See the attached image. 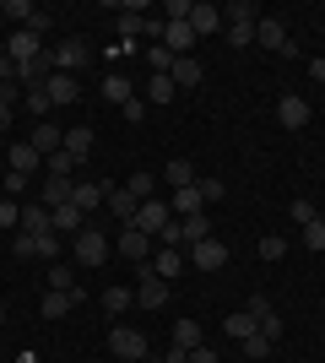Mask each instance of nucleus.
I'll list each match as a JSON object with an SVG mask.
<instances>
[{
	"instance_id": "4d7b16f0",
	"label": "nucleus",
	"mask_w": 325,
	"mask_h": 363,
	"mask_svg": "<svg viewBox=\"0 0 325 363\" xmlns=\"http://www.w3.org/2000/svg\"><path fill=\"white\" fill-rule=\"evenodd\" d=\"M16 363H38V352H33V347H28V352H16Z\"/></svg>"
},
{
	"instance_id": "dca6fc26",
	"label": "nucleus",
	"mask_w": 325,
	"mask_h": 363,
	"mask_svg": "<svg viewBox=\"0 0 325 363\" xmlns=\"http://www.w3.org/2000/svg\"><path fill=\"white\" fill-rule=\"evenodd\" d=\"M103 206H108V217H120V228H130V223H136V206H141V201L130 196L125 184H114V190H108V201H103Z\"/></svg>"
},
{
	"instance_id": "aec40b11",
	"label": "nucleus",
	"mask_w": 325,
	"mask_h": 363,
	"mask_svg": "<svg viewBox=\"0 0 325 363\" xmlns=\"http://www.w3.org/2000/svg\"><path fill=\"white\" fill-rule=\"evenodd\" d=\"M28 147L49 157V152H60V147H65V130H55L49 120H38V125H33V136H28Z\"/></svg>"
},
{
	"instance_id": "f704fd0d",
	"label": "nucleus",
	"mask_w": 325,
	"mask_h": 363,
	"mask_svg": "<svg viewBox=\"0 0 325 363\" xmlns=\"http://www.w3.org/2000/svg\"><path fill=\"white\" fill-rule=\"evenodd\" d=\"M22 98H28V114H33V120H49V108H55V104H49L44 87H22Z\"/></svg>"
},
{
	"instance_id": "13d9d810",
	"label": "nucleus",
	"mask_w": 325,
	"mask_h": 363,
	"mask_svg": "<svg viewBox=\"0 0 325 363\" xmlns=\"http://www.w3.org/2000/svg\"><path fill=\"white\" fill-rule=\"evenodd\" d=\"M0 325H6V303H0Z\"/></svg>"
},
{
	"instance_id": "37998d69",
	"label": "nucleus",
	"mask_w": 325,
	"mask_h": 363,
	"mask_svg": "<svg viewBox=\"0 0 325 363\" xmlns=\"http://www.w3.org/2000/svg\"><path fill=\"white\" fill-rule=\"evenodd\" d=\"M298 239L309 244V250H325V217H314L309 228H298Z\"/></svg>"
},
{
	"instance_id": "e433bc0d",
	"label": "nucleus",
	"mask_w": 325,
	"mask_h": 363,
	"mask_svg": "<svg viewBox=\"0 0 325 363\" xmlns=\"http://www.w3.org/2000/svg\"><path fill=\"white\" fill-rule=\"evenodd\" d=\"M222 22H261V6H249V0H233V6H222Z\"/></svg>"
},
{
	"instance_id": "0eeeda50",
	"label": "nucleus",
	"mask_w": 325,
	"mask_h": 363,
	"mask_svg": "<svg viewBox=\"0 0 325 363\" xmlns=\"http://www.w3.org/2000/svg\"><path fill=\"white\" fill-rule=\"evenodd\" d=\"M255 44H261V49H277V55H287V60H293V44H287V28H282L277 16H261V22H255Z\"/></svg>"
},
{
	"instance_id": "864d4df0",
	"label": "nucleus",
	"mask_w": 325,
	"mask_h": 363,
	"mask_svg": "<svg viewBox=\"0 0 325 363\" xmlns=\"http://www.w3.org/2000/svg\"><path fill=\"white\" fill-rule=\"evenodd\" d=\"M190 363H217V352H212V347H206V342H201V347L190 352Z\"/></svg>"
},
{
	"instance_id": "ddd939ff",
	"label": "nucleus",
	"mask_w": 325,
	"mask_h": 363,
	"mask_svg": "<svg viewBox=\"0 0 325 363\" xmlns=\"http://www.w3.org/2000/svg\"><path fill=\"white\" fill-rule=\"evenodd\" d=\"M136 303H141V309H163V303H169V282H163V277H152V272H141Z\"/></svg>"
},
{
	"instance_id": "9b49d317",
	"label": "nucleus",
	"mask_w": 325,
	"mask_h": 363,
	"mask_svg": "<svg viewBox=\"0 0 325 363\" xmlns=\"http://www.w3.org/2000/svg\"><path fill=\"white\" fill-rule=\"evenodd\" d=\"M120 255L136 260V266H147V260H152V239H147L141 228H120Z\"/></svg>"
},
{
	"instance_id": "39448f33",
	"label": "nucleus",
	"mask_w": 325,
	"mask_h": 363,
	"mask_svg": "<svg viewBox=\"0 0 325 363\" xmlns=\"http://www.w3.org/2000/svg\"><path fill=\"white\" fill-rule=\"evenodd\" d=\"M55 55V71H65V76H76L81 65H93V49H87V38H65L60 49H49Z\"/></svg>"
},
{
	"instance_id": "c9c22d12",
	"label": "nucleus",
	"mask_w": 325,
	"mask_h": 363,
	"mask_svg": "<svg viewBox=\"0 0 325 363\" xmlns=\"http://www.w3.org/2000/svg\"><path fill=\"white\" fill-rule=\"evenodd\" d=\"M130 303H136V293H130V288H103V309H108V315H125Z\"/></svg>"
},
{
	"instance_id": "a18cd8bd",
	"label": "nucleus",
	"mask_w": 325,
	"mask_h": 363,
	"mask_svg": "<svg viewBox=\"0 0 325 363\" xmlns=\"http://www.w3.org/2000/svg\"><path fill=\"white\" fill-rule=\"evenodd\" d=\"M190 6L195 0H163V22H190Z\"/></svg>"
},
{
	"instance_id": "de8ad7c7",
	"label": "nucleus",
	"mask_w": 325,
	"mask_h": 363,
	"mask_svg": "<svg viewBox=\"0 0 325 363\" xmlns=\"http://www.w3.org/2000/svg\"><path fill=\"white\" fill-rule=\"evenodd\" d=\"M120 114H125V120H130V125H141V120H147V98H130V104H125Z\"/></svg>"
},
{
	"instance_id": "cd10ccee",
	"label": "nucleus",
	"mask_w": 325,
	"mask_h": 363,
	"mask_svg": "<svg viewBox=\"0 0 325 363\" xmlns=\"http://www.w3.org/2000/svg\"><path fill=\"white\" fill-rule=\"evenodd\" d=\"M239 347H244V358H249V363H266L271 352H277V342H271L266 331H249L244 342H239Z\"/></svg>"
},
{
	"instance_id": "3c124183",
	"label": "nucleus",
	"mask_w": 325,
	"mask_h": 363,
	"mask_svg": "<svg viewBox=\"0 0 325 363\" xmlns=\"http://www.w3.org/2000/svg\"><path fill=\"white\" fill-rule=\"evenodd\" d=\"M22 190H28V179H22V174H11V168H6V196L16 201V196H22Z\"/></svg>"
},
{
	"instance_id": "393cba45",
	"label": "nucleus",
	"mask_w": 325,
	"mask_h": 363,
	"mask_svg": "<svg viewBox=\"0 0 325 363\" xmlns=\"http://www.w3.org/2000/svg\"><path fill=\"white\" fill-rule=\"evenodd\" d=\"M173 87L179 92H190V87H201V60H195V55H185V60H173Z\"/></svg>"
},
{
	"instance_id": "9d476101",
	"label": "nucleus",
	"mask_w": 325,
	"mask_h": 363,
	"mask_svg": "<svg viewBox=\"0 0 325 363\" xmlns=\"http://www.w3.org/2000/svg\"><path fill=\"white\" fill-rule=\"evenodd\" d=\"M6 55H11L16 65H33L38 55H44V38H38V33H22V28H16L11 38H6Z\"/></svg>"
},
{
	"instance_id": "4468645a",
	"label": "nucleus",
	"mask_w": 325,
	"mask_h": 363,
	"mask_svg": "<svg viewBox=\"0 0 325 363\" xmlns=\"http://www.w3.org/2000/svg\"><path fill=\"white\" fill-rule=\"evenodd\" d=\"M6 163H11V174L33 179V174H44V152H33L28 141H22V147H11V152H6Z\"/></svg>"
},
{
	"instance_id": "79ce46f5",
	"label": "nucleus",
	"mask_w": 325,
	"mask_h": 363,
	"mask_svg": "<svg viewBox=\"0 0 325 363\" xmlns=\"http://www.w3.org/2000/svg\"><path fill=\"white\" fill-rule=\"evenodd\" d=\"M287 255V239H282V233H266L261 239V260H282Z\"/></svg>"
},
{
	"instance_id": "a211bd4d",
	"label": "nucleus",
	"mask_w": 325,
	"mask_h": 363,
	"mask_svg": "<svg viewBox=\"0 0 325 363\" xmlns=\"http://www.w3.org/2000/svg\"><path fill=\"white\" fill-rule=\"evenodd\" d=\"M81 228H87V212H81L76 201H65V206H55V233H60V239H65V233L76 239Z\"/></svg>"
},
{
	"instance_id": "7ed1b4c3",
	"label": "nucleus",
	"mask_w": 325,
	"mask_h": 363,
	"mask_svg": "<svg viewBox=\"0 0 325 363\" xmlns=\"http://www.w3.org/2000/svg\"><path fill=\"white\" fill-rule=\"evenodd\" d=\"M185 260L195 266V272H222V266H228V244H222V239L212 233V239L190 244V250H185Z\"/></svg>"
},
{
	"instance_id": "f3484780",
	"label": "nucleus",
	"mask_w": 325,
	"mask_h": 363,
	"mask_svg": "<svg viewBox=\"0 0 325 363\" xmlns=\"http://www.w3.org/2000/svg\"><path fill=\"white\" fill-rule=\"evenodd\" d=\"M93 125H71V130H65V152H71V157H76V168L87 163V157H93Z\"/></svg>"
},
{
	"instance_id": "49530a36",
	"label": "nucleus",
	"mask_w": 325,
	"mask_h": 363,
	"mask_svg": "<svg viewBox=\"0 0 325 363\" xmlns=\"http://www.w3.org/2000/svg\"><path fill=\"white\" fill-rule=\"evenodd\" d=\"M16 223H22V206L6 196V201H0V228H16Z\"/></svg>"
},
{
	"instance_id": "052dcab7",
	"label": "nucleus",
	"mask_w": 325,
	"mask_h": 363,
	"mask_svg": "<svg viewBox=\"0 0 325 363\" xmlns=\"http://www.w3.org/2000/svg\"><path fill=\"white\" fill-rule=\"evenodd\" d=\"M0 6H6V0H0Z\"/></svg>"
},
{
	"instance_id": "ea45409f",
	"label": "nucleus",
	"mask_w": 325,
	"mask_h": 363,
	"mask_svg": "<svg viewBox=\"0 0 325 363\" xmlns=\"http://www.w3.org/2000/svg\"><path fill=\"white\" fill-rule=\"evenodd\" d=\"M179 223H185V239H190V244L212 239V223H206V212H195V217H179Z\"/></svg>"
},
{
	"instance_id": "bb28decb",
	"label": "nucleus",
	"mask_w": 325,
	"mask_h": 363,
	"mask_svg": "<svg viewBox=\"0 0 325 363\" xmlns=\"http://www.w3.org/2000/svg\"><path fill=\"white\" fill-rule=\"evenodd\" d=\"M163 184H169V190H185V184H195V168H190V157H173V163H163Z\"/></svg>"
},
{
	"instance_id": "7c9ffc66",
	"label": "nucleus",
	"mask_w": 325,
	"mask_h": 363,
	"mask_svg": "<svg viewBox=\"0 0 325 363\" xmlns=\"http://www.w3.org/2000/svg\"><path fill=\"white\" fill-rule=\"evenodd\" d=\"M60 250H65L60 233H33V255H38V260H49V266H55V260H60Z\"/></svg>"
},
{
	"instance_id": "6e6d98bb",
	"label": "nucleus",
	"mask_w": 325,
	"mask_h": 363,
	"mask_svg": "<svg viewBox=\"0 0 325 363\" xmlns=\"http://www.w3.org/2000/svg\"><path fill=\"white\" fill-rule=\"evenodd\" d=\"M309 76H314V82H325V60H309Z\"/></svg>"
},
{
	"instance_id": "5fc2aeb1",
	"label": "nucleus",
	"mask_w": 325,
	"mask_h": 363,
	"mask_svg": "<svg viewBox=\"0 0 325 363\" xmlns=\"http://www.w3.org/2000/svg\"><path fill=\"white\" fill-rule=\"evenodd\" d=\"M11 120H16V108H11V104H0V130H11Z\"/></svg>"
},
{
	"instance_id": "8fccbe9b",
	"label": "nucleus",
	"mask_w": 325,
	"mask_h": 363,
	"mask_svg": "<svg viewBox=\"0 0 325 363\" xmlns=\"http://www.w3.org/2000/svg\"><path fill=\"white\" fill-rule=\"evenodd\" d=\"M141 38H152V44H163V16H147V28H141Z\"/></svg>"
},
{
	"instance_id": "bf43d9fd",
	"label": "nucleus",
	"mask_w": 325,
	"mask_h": 363,
	"mask_svg": "<svg viewBox=\"0 0 325 363\" xmlns=\"http://www.w3.org/2000/svg\"><path fill=\"white\" fill-rule=\"evenodd\" d=\"M141 363H152V358H141Z\"/></svg>"
},
{
	"instance_id": "09e8293b",
	"label": "nucleus",
	"mask_w": 325,
	"mask_h": 363,
	"mask_svg": "<svg viewBox=\"0 0 325 363\" xmlns=\"http://www.w3.org/2000/svg\"><path fill=\"white\" fill-rule=\"evenodd\" d=\"M11 255H16V260H33V233H16V244H11Z\"/></svg>"
},
{
	"instance_id": "412c9836",
	"label": "nucleus",
	"mask_w": 325,
	"mask_h": 363,
	"mask_svg": "<svg viewBox=\"0 0 325 363\" xmlns=\"http://www.w3.org/2000/svg\"><path fill=\"white\" fill-rule=\"evenodd\" d=\"M169 212H173V217H195V212H206L201 190H195V184H185V190H173V196H169Z\"/></svg>"
},
{
	"instance_id": "b1692460",
	"label": "nucleus",
	"mask_w": 325,
	"mask_h": 363,
	"mask_svg": "<svg viewBox=\"0 0 325 363\" xmlns=\"http://www.w3.org/2000/svg\"><path fill=\"white\" fill-rule=\"evenodd\" d=\"M44 92H49V104L60 108V104H76V76H65V71H55L44 82Z\"/></svg>"
},
{
	"instance_id": "c03bdc74",
	"label": "nucleus",
	"mask_w": 325,
	"mask_h": 363,
	"mask_svg": "<svg viewBox=\"0 0 325 363\" xmlns=\"http://www.w3.org/2000/svg\"><path fill=\"white\" fill-rule=\"evenodd\" d=\"M287 212H293V223H298V228H309L314 217H320V212H314V201H304V196H293V206H287Z\"/></svg>"
},
{
	"instance_id": "2f4dec72",
	"label": "nucleus",
	"mask_w": 325,
	"mask_h": 363,
	"mask_svg": "<svg viewBox=\"0 0 325 363\" xmlns=\"http://www.w3.org/2000/svg\"><path fill=\"white\" fill-rule=\"evenodd\" d=\"M71 168H76V157H71V152H49V157H44V174H49V179H71Z\"/></svg>"
},
{
	"instance_id": "680f3d73",
	"label": "nucleus",
	"mask_w": 325,
	"mask_h": 363,
	"mask_svg": "<svg viewBox=\"0 0 325 363\" xmlns=\"http://www.w3.org/2000/svg\"><path fill=\"white\" fill-rule=\"evenodd\" d=\"M0 87H6V82H0Z\"/></svg>"
},
{
	"instance_id": "6e6552de",
	"label": "nucleus",
	"mask_w": 325,
	"mask_h": 363,
	"mask_svg": "<svg viewBox=\"0 0 325 363\" xmlns=\"http://www.w3.org/2000/svg\"><path fill=\"white\" fill-rule=\"evenodd\" d=\"M309 114H314V108L304 104L298 92H287V98H277V125H282V130H304V125H309Z\"/></svg>"
},
{
	"instance_id": "a19ab883",
	"label": "nucleus",
	"mask_w": 325,
	"mask_h": 363,
	"mask_svg": "<svg viewBox=\"0 0 325 363\" xmlns=\"http://www.w3.org/2000/svg\"><path fill=\"white\" fill-rule=\"evenodd\" d=\"M195 190H201V201H206V206L228 196V184H222V179H212V174H206V179H195Z\"/></svg>"
},
{
	"instance_id": "603ef678",
	"label": "nucleus",
	"mask_w": 325,
	"mask_h": 363,
	"mask_svg": "<svg viewBox=\"0 0 325 363\" xmlns=\"http://www.w3.org/2000/svg\"><path fill=\"white\" fill-rule=\"evenodd\" d=\"M157 363H190V352H185V347H173V342H169V347H163V358H157Z\"/></svg>"
},
{
	"instance_id": "473e14b6",
	"label": "nucleus",
	"mask_w": 325,
	"mask_h": 363,
	"mask_svg": "<svg viewBox=\"0 0 325 363\" xmlns=\"http://www.w3.org/2000/svg\"><path fill=\"white\" fill-rule=\"evenodd\" d=\"M125 190H130V196H136V201H152V196H157V179H152V174H147V168H136V174L125 179Z\"/></svg>"
},
{
	"instance_id": "f257e3e1",
	"label": "nucleus",
	"mask_w": 325,
	"mask_h": 363,
	"mask_svg": "<svg viewBox=\"0 0 325 363\" xmlns=\"http://www.w3.org/2000/svg\"><path fill=\"white\" fill-rule=\"evenodd\" d=\"M108 352L120 363H141V358H152V347H147V336L136 331V325H114L108 331Z\"/></svg>"
},
{
	"instance_id": "20e7f679",
	"label": "nucleus",
	"mask_w": 325,
	"mask_h": 363,
	"mask_svg": "<svg viewBox=\"0 0 325 363\" xmlns=\"http://www.w3.org/2000/svg\"><path fill=\"white\" fill-rule=\"evenodd\" d=\"M169 223H173L169 201H163V196H152V201H141V206H136V223H130V228H141L147 239H157V233H163Z\"/></svg>"
},
{
	"instance_id": "5701e85b",
	"label": "nucleus",
	"mask_w": 325,
	"mask_h": 363,
	"mask_svg": "<svg viewBox=\"0 0 325 363\" xmlns=\"http://www.w3.org/2000/svg\"><path fill=\"white\" fill-rule=\"evenodd\" d=\"M71 190H76V179H49V174H44V184H38V201L55 212V206H65V201H71Z\"/></svg>"
},
{
	"instance_id": "c756f323",
	"label": "nucleus",
	"mask_w": 325,
	"mask_h": 363,
	"mask_svg": "<svg viewBox=\"0 0 325 363\" xmlns=\"http://www.w3.org/2000/svg\"><path fill=\"white\" fill-rule=\"evenodd\" d=\"M44 282H49V293H81V288H76V272H71L65 260H55V266H49Z\"/></svg>"
},
{
	"instance_id": "1a4fd4ad",
	"label": "nucleus",
	"mask_w": 325,
	"mask_h": 363,
	"mask_svg": "<svg viewBox=\"0 0 325 363\" xmlns=\"http://www.w3.org/2000/svg\"><path fill=\"white\" fill-rule=\"evenodd\" d=\"M108 190H114V184H108V179H76V190H71V201H76L81 212L93 217L98 206H103V201H108Z\"/></svg>"
},
{
	"instance_id": "6ab92c4d",
	"label": "nucleus",
	"mask_w": 325,
	"mask_h": 363,
	"mask_svg": "<svg viewBox=\"0 0 325 363\" xmlns=\"http://www.w3.org/2000/svg\"><path fill=\"white\" fill-rule=\"evenodd\" d=\"M22 228H28V233H55V212H49L44 201L33 196L28 206H22Z\"/></svg>"
},
{
	"instance_id": "2eb2a0df",
	"label": "nucleus",
	"mask_w": 325,
	"mask_h": 363,
	"mask_svg": "<svg viewBox=\"0 0 325 363\" xmlns=\"http://www.w3.org/2000/svg\"><path fill=\"white\" fill-rule=\"evenodd\" d=\"M185 266H190V260H185V250H169V244H157V255H152V266H147V272L169 282V277H179Z\"/></svg>"
},
{
	"instance_id": "4be33fe9",
	"label": "nucleus",
	"mask_w": 325,
	"mask_h": 363,
	"mask_svg": "<svg viewBox=\"0 0 325 363\" xmlns=\"http://www.w3.org/2000/svg\"><path fill=\"white\" fill-rule=\"evenodd\" d=\"M81 303V293H44V303H38V315L44 320H65L71 309Z\"/></svg>"
},
{
	"instance_id": "423d86ee",
	"label": "nucleus",
	"mask_w": 325,
	"mask_h": 363,
	"mask_svg": "<svg viewBox=\"0 0 325 363\" xmlns=\"http://www.w3.org/2000/svg\"><path fill=\"white\" fill-rule=\"evenodd\" d=\"M190 28H195V38H212V33H222L228 22H222V6H212V0H195L190 6Z\"/></svg>"
},
{
	"instance_id": "58836bf2",
	"label": "nucleus",
	"mask_w": 325,
	"mask_h": 363,
	"mask_svg": "<svg viewBox=\"0 0 325 363\" xmlns=\"http://www.w3.org/2000/svg\"><path fill=\"white\" fill-rule=\"evenodd\" d=\"M222 33H228V44H233V49H249V44H255V22H228Z\"/></svg>"
},
{
	"instance_id": "c85d7f7f",
	"label": "nucleus",
	"mask_w": 325,
	"mask_h": 363,
	"mask_svg": "<svg viewBox=\"0 0 325 363\" xmlns=\"http://www.w3.org/2000/svg\"><path fill=\"white\" fill-rule=\"evenodd\" d=\"M206 342V331L195 325V320H173V347H185V352H195Z\"/></svg>"
},
{
	"instance_id": "4c0bfd02",
	"label": "nucleus",
	"mask_w": 325,
	"mask_h": 363,
	"mask_svg": "<svg viewBox=\"0 0 325 363\" xmlns=\"http://www.w3.org/2000/svg\"><path fill=\"white\" fill-rule=\"evenodd\" d=\"M222 331H228L233 342H244V336H249V331H261V325H255V320H249L244 309H239V315H228V320H222Z\"/></svg>"
},
{
	"instance_id": "f03ea898",
	"label": "nucleus",
	"mask_w": 325,
	"mask_h": 363,
	"mask_svg": "<svg viewBox=\"0 0 325 363\" xmlns=\"http://www.w3.org/2000/svg\"><path fill=\"white\" fill-rule=\"evenodd\" d=\"M71 244H76V266H87V272L108 260V233H103V228H93V223L81 228V233H76Z\"/></svg>"
},
{
	"instance_id": "a878e982",
	"label": "nucleus",
	"mask_w": 325,
	"mask_h": 363,
	"mask_svg": "<svg viewBox=\"0 0 325 363\" xmlns=\"http://www.w3.org/2000/svg\"><path fill=\"white\" fill-rule=\"evenodd\" d=\"M103 98H108V104H130V98H136V87H130V76H125V71H114V76H103Z\"/></svg>"
},
{
	"instance_id": "72a5a7b5",
	"label": "nucleus",
	"mask_w": 325,
	"mask_h": 363,
	"mask_svg": "<svg viewBox=\"0 0 325 363\" xmlns=\"http://www.w3.org/2000/svg\"><path fill=\"white\" fill-rule=\"evenodd\" d=\"M179 87H173V76H152V87H147V104H173Z\"/></svg>"
},
{
	"instance_id": "f8f14e48",
	"label": "nucleus",
	"mask_w": 325,
	"mask_h": 363,
	"mask_svg": "<svg viewBox=\"0 0 325 363\" xmlns=\"http://www.w3.org/2000/svg\"><path fill=\"white\" fill-rule=\"evenodd\" d=\"M163 49L185 60L190 49H195V28H190V22H163Z\"/></svg>"
}]
</instances>
